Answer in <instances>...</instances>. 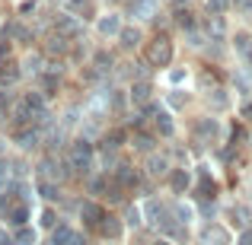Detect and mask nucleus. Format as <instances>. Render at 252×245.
I'll list each match as a JSON object with an SVG mask.
<instances>
[{
  "mask_svg": "<svg viewBox=\"0 0 252 245\" xmlns=\"http://www.w3.org/2000/svg\"><path fill=\"white\" fill-rule=\"evenodd\" d=\"M93 165H96V153H93V147L86 140L74 143V147H70V153H67V169L77 172V175H83V172H90Z\"/></svg>",
  "mask_w": 252,
  "mask_h": 245,
  "instance_id": "f257e3e1",
  "label": "nucleus"
},
{
  "mask_svg": "<svg viewBox=\"0 0 252 245\" xmlns=\"http://www.w3.org/2000/svg\"><path fill=\"white\" fill-rule=\"evenodd\" d=\"M172 61V42L166 35H157L154 42L147 45V64L150 67H166Z\"/></svg>",
  "mask_w": 252,
  "mask_h": 245,
  "instance_id": "f03ea898",
  "label": "nucleus"
},
{
  "mask_svg": "<svg viewBox=\"0 0 252 245\" xmlns=\"http://www.w3.org/2000/svg\"><path fill=\"white\" fill-rule=\"evenodd\" d=\"M230 242H233V236H230V229L223 223H208L198 233V245H230Z\"/></svg>",
  "mask_w": 252,
  "mask_h": 245,
  "instance_id": "7ed1b4c3",
  "label": "nucleus"
},
{
  "mask_svg": "<svg viewBox=\"0 0 252 245\" xmlns=\"http://www.w3.org/2000/svg\"><path fill=\"white\" fill-rule=\"evenodd\" d=\"M169 214H172V220H176L179 226H191V223L198 220V207H195V204H189V201H176L169 207Z\"/></svg>",
  "mask_w": 252,
  "mask_h": 245,
  "instance_id": "20e7f679",
  "label": "nucleus"
},
{
  "mask_svg": "<svg viewBox=\"0 0 252 245\" xmlns=\"http://www.w3.org/2000/svg\"><path fill=\"white\" fill-rule=\"evenodd\" d=\"M96 233H99V236H105V239H122V233H125V223H122V217H112V214H105L102 220H99Z\"/></svg>",
  "mask_w": 252,
  "mask_h": 245,
  "instance_id": "39448f33",
  "label": "nucleus"
},
{
  "mask_svg": "<svg viewBox=\"0 0 252 245\" xmlns=\"http://www.w3.org/2000/svg\"><path fill=\"white\" fill-rule=\"evenodd\" d=\"M77 214H80V220L86 223V229H96V226H99V220H102V217H105V210L99 207L96 201H83Z\"/></svg>",
  "mask_w": 252,
  "mask_h": 245,
  "instance_id": "423d86ee",
  "label": "nucleus"
},
{
  "mask_svg": "<svg viewBox=\"0 0 252 245\" xmlns=\"http://www.w3.org/2000/svg\"><path fill=\"white\" fill-rule=\"evenodd\" d=\"M166 204H160V201H144L141 204V214H144V223H150V226H160V220L166 217Z\"/></svg>",
  "mask_w": 252,
  "mask_h": 245,
  "instance_id": "0eeeda50",
  "label": "nucleus"
},
{
  "mask_svg": "<svg viewBox=\"0 0 252 245\" xmlns=\"http://www.w3.org/2000/svg\"><path fill=\"white\" fill-rule=\"evenodd\" d=\"M58 223H61V217H58V210L51 207V204H48V207H42V210L35 214V229H38V233H51Z\"/></svg>",
  "mask_w": 252,
  "mask_h": 245,
  "instance_id": "6e6552de",
  "label": "nucleus"
},
{
  "mask_svg": "<svg viewBox=\"0 0 252 245\" xmlns=\"http://www.w3.org/2000/svg\"><path fill=\"white\" fill-rule=\"evenodd\" d=\"M217 137H220V128H217L214 118H204V121L195 128V140L198 143H211V140H217Z\"/></svg>",
  "mask_w": 252,
  "mask_h": 245,
  "instance_id": "1a4fd4ad",
  "label": "nucleus"
},
{
  "mask_svg": "<svg viewBox=\"0 0 252 245\" xmlns=\"http://www.w3.org/2000/svg\"><path fill=\"white\" fill-rule=\"evenodd\" d=\"M6 223H10L13 229L26 226V223H29V207H26V204H6Z\"/></svg>",
  "mask_w": 252,
  "mask_h": 245,
  "instance_id": "9d476101",
  "label": "nucleus"
},
{
  "mask_svg": "<svg viewBox=\"0 0 252 245\" xmlns=\"http://www.w3.org/2000/svg\"><path fill=\"white\" fill-rule=\"evenodd\" d=\"M169 188H172V194H185V191L191 188V175H189V169H172V175H169Z\"/></svg>",
  "mask_w": 252,
  "mask_h": 245,
  "instance_id": "9b49d317",
  "label": "nucleus"
},
{
  "mask_svg": "<svg viewBox=\"0 0 252 245\" xmlns=\"http://www.w3.org/2000/svg\"><path fill=\"white\" fill-rule=\"evenodd\" d=\"M38 236H42V233L26 223V226H19L16 233H13V245H38Z\"/></svg>",
  "mask_w": 252,
  "mask_h": 245,
  "instance_id": "f8f14e48",
  "label": "nucleus"
},
{
  "mask_svg": "<svg viewBox=\"0 0 252 245\" xmlns=\"http://www.w3.org/2000/svg\"><path fill=\"white\" fill-rule=\"evenodd\" d=\"M166 169H169V160H166V156H160V153H150L147 156V175L150 178L166 175Z\"/></svg>",
  "mask_w": 252,
  "mask_h": 245,
  "instance_id": "ddd939ff",
  "label": "nucleus"
},
{
  "mask_svg": "<svg viewBox=\"0 0 252 245\" xmlns=\"http://www.w3.org/2000/svg\"><path fill=\"white\" fill-rule=\"evenodd\" d=\"M122 32V16H102L99 19V35H118Z\"/></svg>",
  "mask_w": 252,
  "mask_h": 245,
  "instance_id": "4468645a",
  "label": "nucleus"
},
{
  "mask_svg": "<svg viewBox=\"0 0 252 245\" xmlns=\"http://www.w3.org/2000/svg\"><path fill=\"white\" fill-rule=\"evenodd\" d=\"M16 140H19V147H23V150H35V147H38V128L23 131V134H19Z\"/></svg>",
  "mask_w": 252,
  "mask_h": 245,
  "instance_id": "2eb2a0df",
  "label": "nucleus"
},
{
  "mask_svg": "<svg viewBox=\"0 0 252 245\" xmlns=\"http://www.w3.org/2000/svg\"><path fill=\"white\" fill-rule=\"evenodd\" d=\"M118 38H122L125 48H137V45H141V29H122Z\"/></svg>",
  "mask_w": 252,
  "mask_h": 245,
  "instance_id": "dca6fc26",
  "label": "nucleus"
},
{
  "mask_svg": "<svg viewBox=\"0 0 252 245\" xmlns=\"http://www.w3.org/2000/svg\"><path fill=\"white\" fill-rule=\"evenodd\" d=\"M125 229H137L144 223V214H141V207H128V214H125Z\"/></svg>",
  "mask_w": 252,
  "mask_h": 245,
  "instance_id": "f3484780",
  "label": "nucleus"
},
{
  "mask_svg": "<svg viewBox=\"0 0 252 245\" xmlns=\"http://www.w3.org/2000/svg\"><path fill=\"white\" fill-rule=\"evenodd\" d=\"M38 172H42V175L48 178V182H58V178H61V172H58V160H42Z\"/></svg>",
  "mask_w": 252,
  "mask_h": 245,
  "instance_id": "a211bd4d",
  "label": "nucleus"
},
{
  "mask_svg": "<svg viewBox=\"0 0 252 245\" xmlns=\"http://www.w3.org/2000/svg\"><path fill=\"white\" fill-rule=\"evenodd\" d=\"M58 29H61L64 35H77V32H80V23H77L74 13H70V16H61V19H58Z\"/></svg>",
  "mask_w": 252,
  "mask_h": 245,
  "instance_id": "6ab92c4d",
  "label": "nucleus"
},
{
  "mask_svg": "<svg viewBox=\"0 0 252 245\" xmlns=\"http://www.w3.org/2000/svg\"><path fill=\"white\" fill-rule=\"evenodd\" d=\"M118 185H125V188H131V185H134L137 182V172L134 169H131V165H118Z\"/></svg>",
  "mask_w": 252,
  "mask_h": 245,
  "instance_id": "aec40b11",
  "label": "nucleus"
},
{
  "mask_svg": "<svg viewBox=\"0 0 252 245\" xmlns=\"http://www.w3.org/2000/svg\"><path fill=\"white\" fill-rule=\"evenodd\" d=\"M38 194H42V201H48V204H55L58 197H61V194H58V185H55V182H42V185H38Z\"/></svg>",
  "mask_w": 252,
  "mask_h": 245,
  "instance_id": "412c9836",
  "label": "nucleus"
},
{
  "mask_svg": "<svg viewBox=\"0 0 252 245\" xmlns=\"http://www.w3.org/2000/svg\"><path fill=\"white\" fill-rule=\"evenodd\" d=\"M157 131H160L163 137H172V118L166 111H157Z\"/></svg>",
  "mask_w": 252,
  "mask_h": 245,
  "instance_id": "4be33fe9",
  "label": "nucleus"
},
{
  "mask_svg": "<svg viewBox=\"0 0 252 245\" xmlns=\"http://www.w3.org/2000/svg\"><path fill=\"white\" fill-rule=\"evenodd\" d=\"M48 51H51V54H64V51H67V38H64V35H55L48 42Z\"/></svg>",
  "mask_w": 252,
  "mask_h": 245,
  "instance_id": "5701e85b",
  "label": "nucleus"
},
{
  "mask_svg": "<svg viewBox=\"0 0 252 245\" xmlns=\"http://www.w3.org/2000/svg\"><path fill=\"white\" fill-rule=\"evenodd\" d=\"M131 99H134L137 105H144V102L150 99V86H147V83H137V86H134V96H131Z\"/></svg>",
  "mask_w": 252,
  "mask_h": 245,
  "instance_id": "b1692460",
  "label": "nucleus"
},
{
  "mask_svg": "<svg viewBox=\"0 0 252 245\" xmlns=\"http://www.w3.org/2000/svg\"><path fill=\"white\" fill-rule=\"evenodd\" d=\"M134 13H137L141 19H147L150 13H154V3H150V0H137V3H134Z\"/></svg>",
  "mask_w": 252,
  "mask_h": 245,
  "instance_id": "393cba45",
  "label": "nucleus"
},
{
  "mask_svg": "<svg viewBox=\"0 0 252 245\" xmlns=\"http://www.w3.org/2000/svg\"><path fill=\"white\" fill-rule=\"evenodd\" d=\"M233 217H236V223H240V226H249L252 223V214L246 207H233Z\"/></svg>",
  "mask_w": 252,
  "mask_h": 245,
  "instance_id": "a878e982",
  "label": "nucleus"
},
{
  "mask_svg": "<svg viewBox=\"0 0 252 245\" xmlns=\"http://www.w3.org/2000/svg\"><path fill=\"white\" fill-rule=\"evenodd\" d=\"M134 147H137V150H147V153H150V150H154V140H150V137H144V134H137V137H134Z\"/></svg>",
  "mask_w": 252,
  "mask_h": 245,
  "instance_id": "bb28decb",
  "label": "nucleus"
},
{
  "mask_svg": "<svg viewBox=\"0 0 252 245\" xmlns=\"http://www.w3.org/2000/svg\"><path fill=\"white\" fill-rule=\"evenodd\" d=\"M64 245H86V236L77 233V229H70V236H67V242H64Z\"/></svg>",
  "mask_w": 252,
  "mask_h": 245,
  "instance_id": "cd10ccee",
  "label": "nucleus"
},
{
  "mask_svg": "<svg viewBox=\"0 0 252 245\" xmlns=\"http://www.w3.org/2000/svg\"><path fill=\"white\" fill-rule=\"evenodd\" d=\"M227 3H230V0H208L211 13H223V10H227Z\"/></svg>",
  "mask_w": 252,
  "mask_h": 245,
  "instance_id": "c85d7f7f",
  "label": "nucleus"
},
{
  "mask_svg": "<svg viewBox=\"0 0 252 245\" xmlns=\"http://www.w3.org/2000/svg\"><path fill=\"white\" fill-rule=\"evenodd\" d=\"M96 64H99V67H96L99 74H105V70H109V64H112V61H109V54H99V57H96Z\"/></svg>",
  "mask_w": 252,
  "mask_h": 245,
  "instance_id": "c756f323",
  "label": "nucleus"
},
{
  "mask_svg": "<svg viewBox=\"0 0 252 245\" xmlns=\"http://www.w3.org/2000/svg\"><path fill=\"white\" fill-rule=\"evenodd\" d=\"M185 102H189V99H185L182 92H176V96H172V92H169V105H176V109H182Z\"/></svg>",
  "mask_w": 252,
  "mask_h": 245,
  "instance_id": "7c9ffc66",
  "label": "nucleus"
},
{
  "mask_svg": "<svg viewBox=\"0 0 252 245\" xmlns=\"http://www.w3.org/2000/svg\"><path fill=\"white\" fill-rule=\"evenodd\" d=\"M236 245H252V229H243L240 239H236Z\"/></svg>",
  "mask_w": 252,
  "mask_h": 245,
  "instance_id": "2f4dec72",
  "label": "nucleus"
},
{
  "mask_svg": "<svg viewBox=\"0 0 252 245\" xmlns=\"http://www.w3.org/2000/svg\"><path fill=\"white\" fill-rule=\"evenodd\" d=\"M208 29L214 32V35H223V23H220V19H211V26H208Z\"/></svg>",
  "mask_w": 252,
  "mask_h": 245,
  "instance_id": "473e14b6",
  "label": "nucleus"
},
{
  "mask_svg": "<svg viewBox=\"0 0 252 245\" xmlns=\"http://www.w3.org/2000/svg\"><path fill=\"white\" fill-rule=\"evenodd\" d=\"M185 80V70H169V83H182Z\"/></svg>",
  "mask_w": 252,
  "mask_h": 245,
  "instance_id": "72a5a7b5",
  "label": "nucleus"
},
{
  "mask_svg": "<svg viewBox=\"0 0 252 245\" xmlns=\"http://www.w3.org/2000/svg\"><path fill=\"white\" fill-rule=\"evenodd\" d=\"M42 86H45V89H51V92H55V89H58V80H55V77H45V80H42Z\"/></svg>",
  "mask_w": 252,
  "mask_h": 245,
  "instance_id": "f704fd0d",
  "label": "nucleus"
},
{
  "mask_svg": "<svg viewBox=\"0 0 252 245\" xmlns=\"http://www.w3.org/2000/svg\"><path fill=\"white\" fill-rule=\"evenodd\" d=\"M211 105H217V109L223 105V109H227V96H211Z\"/></svg>",
  "mask_w": 252,
  "mask_h": 245,
  "instance_id": "c9c22d12",
  "label": "nucleus"
},
{
  "mask_svg": "<svg viewBox=\"0 0 252 245\" xmlns=\"http://www.w3.org/2000/svg\"><path fill=\"white\" fill-rule=\"evenodd\" d=\"M102 245H122V239H105Z\"/></svg>",
  "mask_w": 252,
  "mask_h": 245,
  "instance_id": "e433bc0d",
  "label": "nucleus"
},
{
  "mask_svg": "<svg viewBox=\"0 0 252 245\" xmlns=\"http://www.w3.org/2000/svg\"><path fill=\"white\" fill-rule=\"evenodd\" d=\"M154 245H169V239H160V242H154Z\"/></svg>",
  "mask_w": 252,
  "mask_h": 245,
  "instance_id": "4c0bfd02",
  "label": "nucleus"
},
{
  "mask_svg": "<svg viewBox=\"0 0 252 245\" xmlns=\"http://www.w3.org/2000/svg\"><path fill=\"white\" fill-rule=\"evenodd\" d=\"M0 150H3V143H0Z\"/></svg>",
  "mask_w": 252,
  "mask_h": 245,
  "instance_id": "58836bf2",
  "label": "nucleus"
}]
</instances>
